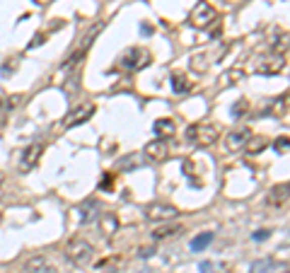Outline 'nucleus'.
I'll use <instances>...</instances> for the list:
<instances>
[{
	"instance_id": "obj_1",
	"label": "nucleus",
	"mask_w": 290,
	"mask_h": 273,
	"mask_svg": "<svg viewBox=\"0 0 290 273\" xmlns=\"http://www.w3.org/2000/svg\"><path fill=\"white\" fill-rule=\"evenodd\" d=\"M66 259L78 268H87L94 261V244L87 240H73L66 247Z\"/></svg>"
},
{
	"instance_id": "obj_2",
	"label": "nucleus",
	"mask_w": 290,
	"mask_h": 273,
	"mask_svg": "<svg viewBox=\"0 0 290 273\" xmlns=\"http://www.w3.org/2000/svg\"><path fill=\"white\" fill-rule=\"evenodd\" d=\"M186 138L191 143H196V145H203V148H208L213 143L220 138V131H218V126H213V123H194L186 128Z\"/></svg>"
},
{
	"instance_id": "obj_3",
	"label": "nucleus",
	"mask_w": 290,
	"mask_h": 273,
	"mask_svg": "<svg viewBox=\"0 0 290 273\" xmlns=\"http://www.w3.org/2000/svg\"><path fill=\"white\" fill-rule=\"evenodd\" d=\"M150 63V54L140 49V46H131V49H126L121 56H119V66L123 70H140Z\"/></svg>"
},
{
	"instance_id": "obj_4",
	"label": "nucleus",
	"mask_w": 290,
	"mask_h": 273,
	"mask_svg": "<svg viewBox=\"0 0 290 273\" xmlns=\"http://www.w3.org/2000/svg\"><path fill=\"white\" fill-rule=\"evenodd\" d=\"M191 24L196 27V29H208L211 24L218 22V12H215V8L213 5H208V3H199L194 10H191Z\"/></svg>"
},
{
	"instance_id": "obj_5",
	"label": "nucleus",
	"mask_w": 290,
	"mask_h": 273,
	"mask_svg": "<svg viewBox=\"0 0 290 273\" xmlns=\"http://www.w3.org/2000/svg\"><path fill=\"white\" fill-rule=\"evenodd\" d=\"M283 68H285V54L271 51V54H264L259 58L257 73H261V75H278Z\"/></svg>"
},
{
	"instance_id": "obj_6",
	"label": "nucleus",
	"mask_w": 290,
	"mask_h": 273,
	"mask_svg": "<svg viewBox=\"0 0 290 273\" xmlns=\"http://www.w3.org/2000/svg\"><path fill=\"white\" fill-rule=\"evenodd\" d=\"M94 111H97V107H94L92 102L75 107V109H73V111H70V114L66 116V128H75V126H82V123H87V121L94 116Z\"/></svg>"
},
{
	"instance_id": "obj_7",
	"label": "nucleus",
	"mask_w": 290,
	"mask_h": 273,
	"mask_svg": "<svg viewBox=\"0 0 290 273\" xmlns=\"http://www.w3.org/2000/svg\"><path fill=\"white\" fill-rule=\"evenodd\" d=\"M179 210L174 206H169V203H150V206L145 208V218L157 222V220H172L177 218Z\"/></svg>"
},
{
	"instance_id": "obj_8",
	"label": "nucleus",
	"mask_w": 290,
	"mask_h": 273,
	"mask_svg": "<svg viewBox=\"0 0 290 273\" xmlns=\"http://www.w3.org/2000/svg\"><path fill=\"white\" fill-rule=\"evenodd\" d=\"M41 155H44V145H41V143L29 145V148L22 153V160H20V172H29V169H34Z\"/></svg>"
},
{
	"instance_id": "obj_9",
	"label": "nucleus",
	"mask_w": 290,
	"mask_h": 273,
	"mask_svg": "<svg viewBox=\"0 0 290 273\" xmlns=\"http://www.w3.org/2000/svg\"><path fill=\"white\" fill-rule=\"evenodd\" d=\"M24 273H58V268L46 259L44 254H36L24 263Z\"/></svg>"
},
{
	"instance_id": "obj_10",
	"label": "nucleus",
	"mask_w": 290,
	"mask_h": 273,
	"mask_svg": "<svg viewBox=\"0 0 290 273\" xmlns=\"http://www.w3.org/2000/svg\"><path fill=\"white\" fill-rule=\"evenodd\" d=\"M252 273H288V263H280L276 259H259L252 263Z\"/></svg>"
},
{
	"instance_id": "obj_11",
	"label": "nucleus",
	"mask_w": 290,
	"mask_h": 273,
	"mask_svg": "<svg viewBox=\"0 0 290 273\" xmlns=\"http://www.w3.org/2000/svg\"><path fill=\"white\" fill-rule=\"evenodd\" d=\"M143 155L148 157V160H153V162H160V160H165V157L169 155L167 143H165V141H160V138H155V141H150L148 145H145Z\"/></svg>"
},
{
	"instance_id": "obj_12",
	"label": "nucleus",
	"mask_w": 290,
	"mask_h": 273,
	"mask_svg": "<svg viewBox=\"0 0 290 273\" xmlns=\"http://www.w3.org/2000/svg\"><path fill=\"white\" fill-rule=\"evenodd\" d=\"M288 191H290V186H288V181H283V184H276L271 191H268V206H276V208H280V206H285L288 203Z\"/></svg>"
},
{
	"instance_id": "obj_13",
	"label": "nucleus",
	"mask_w": 290,
	"mask_h": 273,
	"mask_svg": "<svg viewBox=\"0 0 290 273\" xmlns=\"http://www.w3.org/2000/svg\"><path fill=\"white\" fill-rule=\"evenodd\" d=\"M249 135H252V133L247 131V128H237V131H230V133H227V138H225V145H227V150H232V153L242 150Z\"/></svg>"
},
{
	"instance_id": "obj_14",
	"label": "nucleus",
	"mask_w": 290,
	"mask_h": 273,
	"mask_svg": "<svg viewBox=\"0 0 290 273\" xmlns=\"http://www.w3.org/2000/svg\"><path fill=\"white\" fill-rule=\"evenodd\" d=\"M153 128H155V135L160 141H169V138H174V133H177V126H174L172 119H157Z\"/></svg>"
},
{
	"instance_id": "obj_15",
	"label": "nucleus",
	"mask_w": 290,
	"mask_h": 273,
	"mask_svg": "<svg viewBox=\"0 0 290 273\" xmlns=\"http://www.w3.org/2000/svg\"><path fill=\"white\" fill-rule=\"evenodd\" d=\"M268 148V141L264 138V135H249L245 143V150L249 155H259V153H264Z\"/></svg>"
},
{
	"instance_id": "obj_16",
	"label": "nucleus",
	"mask_w": 290,
	"mask_h": 273,
	"mask_svg": "<svg viewBox=\"0 0 290 273\" xmlns=\"http://www.w3.org/2000/svg\"><path fill=\"white\" fill-rule=\"evenodd\" d=\"M104 24H107V22H102V20H100V22H94L92 27H89L87 34L82 36V51H87L89 46H92V41H94V39H97V36L102 34V29H104Z\"/></svg>"
},
{
	"instance_id": "obj_17",
	"label": "nucleus",
	"mask_w": 290,
	"mask_h": 273,
	"mask_svg": "<svg viewBox=\"0 0 290 273\" xmlns=\"http://www.w3.org/2000/svg\"><path fill=\"white\" fill-rule=\"evenodd\" d=\"M181 225H162V228H157L155 232H153V237H155V240H172V237H174V235H179V232H181Z\"/></svg>"
},
{
	"instance_id": "obj_18",
	"label": "nucleus",
	"mask_w": 290,
	"mask_h": 273,
	"mask_svg": "<svg viewBox=\"0 0 290 273\" xmlns=\"http://www.w3.org/2000/svg\"><path fill=\"white\" fill-rule=\"evenodd\" d=\"M116 230H119V218H116L114 213L102 215V232H104V237H112Z\"/></svg>"
},
{
	"instance_id": "obj_19",
	"label": "nucleus",
	"mask_w": 290,
	"mask_h": 273,
	"mask_svg": "<svg viewBox=\"0 0 290 273\" xmlns=\"http://www.w3.org/2000/svg\"><path fill=\"white\" fill-rule=\"evenodd\" d=\"M172 89H174L177 95H184V92H189V89H191L189 77L184 75V73H174V75H172Z\"/></svg>"
},
{
	"instance_id": "obj_20",
	"label": "nucleus",
	"mask_w": 290,
	"mask_h": 273,
	"mask_svg": "<svg viewBox=\"0 0 290 273\" xmlns=\"http://www.w3.org/2000/svg\"><path fill=\"white\" fill-rule=\"evenodd\" d=\"M213 242V232H203V235H199L196 240L191 242V251H201V249H206L208 244Z\"/></svg>"
},
{
	"instance_id": "obj_21",
	"label": "nucleus",
	"mask_w": 290,
	"mask_h": 273,
	"mask_svg": "<svg viewBox=\"0 0 290 273\" xmlns=\"http://www.w3.org/2000/svg\"><path fill=\"white\" fill-rule=\"evenodd\" d=\"M140 164H143V157H140V155H128L126 160L119 162V169H126V172H128V169H138Z\"/></svg>"
},
{
	"instance_id": "obj_22",
	"label": "nucleus",
	"mask_w": 290,
	"mask_h": 273,
	"mask_svg": "<svg viewBox=\"0 0 290 273\" xmlns=\"http://www.w3.org/2000/svg\"><path fill=\"white\" fill-rule=\"evenodd\" d=\"M97 201H87V203H85V206H82V213H85V215H82V222H92V220H94V213H97Z\"/></svg>"
},
{
	"instance_id": "obj_23",
	"label": "nucleus",
	"mask_w": 290,
	"mask_h": 273,
	"mask_svg": "<svg viewBox=\"0 0 290 273\" xmlns=\"http://www.w3.org/2000/svg\"><path fill=\"white\" fill-rule=\"evenodd\" d=\"M191 68H194L196 73H206V68H208L206 56H194V58H191Z\"/></svg>"
},
{
	"instance_id": "obj_24",
	"label": "nucleus",
	"mask_w": 290,
	"mask_h": 273,
	"mask_svg": "<svg viewBox=\"0 0 290 273\" xmlns=\"http://www.w3.org/2000/svg\"><path fill=\"white\" fill-rule=\"evenodd\" d=\"M276 153L278 155H288V150H290V141H288V135H280L278 141H276Z\"/></svg>"
},
{
	"instance_id": "obj_25",
	"label": "nucleus",
	"mask_w": 290,
	"mask_h": 273,
	"mask_svg": "<svg viewBox=\"0 0 290 273\" xmlns=\"http://www.w3.org/2000/svg\"><path fill=\"white\" fill-rule=\"evenodd\" d=\"M247 107H249V104H247V99H239V102H237V104L232 107V116H234V119H237L239 114H245Z\"/></svg>"
},
{
	"instance_id": "obj_26",
	"label": "nucleus",
	"mask_w": 290,
	"mask_h": 273,
	"mask_svg": "<svg viewBox=\"0 0 290 273\" xmlns=\"http://www.w3.org/2000/svg\"><path fill=\"white\" fill-rule=\"evenodd\" d=\"M112 186H114V179H112V174H104V179H102V181H100V189H102V191H109Z\"/></svg>"
},
{
	"instance_id": "obj_27",
	"label": "nucleus",
	"mask_w": 290,
	"mask_h": 273,
	"mask_svg": "<svg viewBox=\"0 0 290 273\" xmlns=\"http://www.w3.org/2000/svg\"><path fill=\"white\" fill-rule=\"evenodd\" d=\"M15 70H17V61H15V63H5V66H3V70H0V73H3V77H8V75H12Z\"/></svg>"
},
{
	"instance_id": "obj_28",
	"label": "nucleus",
	"mask_w": 290,
	"mask_h": 273,
	"mask_svg": "<svg viewBox=\"0 0 290 273\" xmlns=\"http://www.w3.org/2000/svg\"><path fill=\"white\" fill-rule=\"evenodd\" d=\"M44 39H46V32H36L29 46H32V49H34V46H41V44H44Z\"/></svg>"
},
{
	"instance_id": "obj_29",
	"label": "nucleus",
	"mask_w": 290,
	"mask_h": 273,
	"mask_svg": "<svg viewBox=\"0 0 290 273\" xmlns=\"http://www.w3.org/2000/svg\"><path fill=\"white\" fill-rule=\"evenodd\" d=\"M266 237H268V230H261V232H254V240H266Z\"/></svg>"
},
{
	"instance_id": "obj_30",
	"label": "nucleus",
	"mask_w": 290,
	"mask_h": 273,
	"mask_svg": "<svg viewBox=\"0 0 290 273\" xmlns=\"http://www.w3.org/2000/svg\"><path fill=\"white\" fill-rule=\"evenodd\" d=\"M140 256H143V259L153 256V247H148V249H140Z\"/></svg>"
},
{
	"instance_id": "obj_31",
	"label": "nucleus",
	"mask_w": 290,
	"mask_h": 273,
	"mask_svg": "<svg viewBox=\"0 0 290 273\" xmlns=\"http://www.w3.org/2000/svg\"><path fill=\"white\" fill-rule=\"evenodd\" d=\"M3 184H5V179H3V174H0V189H3Z\"/></svg>"
},
{
	"instance_id": "obj_32",
	"label": "nucleus",
	"mask_w": 290,
	"mask_h": 273,
	"mask_svg": "<svg viewBox=\"0 0 290 273\" xmlns=\"http://www.w3.org/2000/svg\"><path fill=\"white\" fill-rule=\"evenodd\" d=\"M0 225H3V215H0Z\"/></svg>"
}]
</instances>
